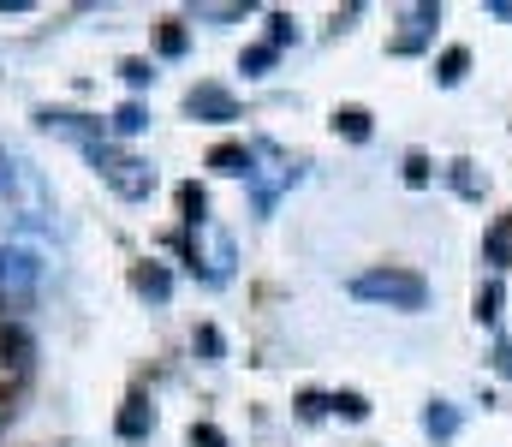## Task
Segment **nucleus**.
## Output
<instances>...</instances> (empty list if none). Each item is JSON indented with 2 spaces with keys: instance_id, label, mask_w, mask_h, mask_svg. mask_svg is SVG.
<instances>
[{
  "instance_id": "nucleus-1",
  "label": "nucleus",
  "mask_w": 512,
  "mask_h": 447,
  "mask_svg": "<svg viewBox=\"0 0 512 447\" xmlns=\"http://www.w3.org/2000/svg\"><path fill=\"white\" fill-rule=\"evenodd\" d=\"M352 298L387 304V310H423L429 304V281L411 275V269H364V275H352Z\"/></svg>"
},
{
  "instance_id": "nucleus-2",
  "label": "nucleus",
  "mask_w": 512,
  "mask_h": 447,
  "mask_svg": "<svg viewBox=\"0 0 512 447\" xmlns=\"http://www.w3.org/2000/svg\"><path fill=\"white\" fill-rule=\"evenodd\" d=\"M84 155L96 161V173H102V179H108L126 203H143V197L155 191V167H149V161H137V155H120L108 138H102V144H90Z\"/></svg>"
},
{
  "instance_id": "nucleus-3",
  "label": "nucleus",
  "mask_w": 512,
  "mask_h": 447,
  "mask_svg": "<svg viewBox=\"0 0 512 447\" xmlns=\"http://www.w3.org/2000/svg\"><path fill=\"white\" fill-rule=\"evenodd\" d=\"M245 179L256 185V215H268V209H274V197L298 179V167H292V161H280L274 149L262 144V149H251V173H245Z\"/></svg>"
},
{
  "instance_id": "nucleus-4",
  "label": "nucleus",
  "mask_w": 512,
  "mask_h": 447,
  "mask_svg": "<svg viewBox=\"0 0 512 447\" xmlns=\"http://www.w3.org/2000/svg\"><path fill=\"white\" fill-rule=\"evenodd\" d=\"M191 257L203 263V275H209V281H227V275H233V239H227L209 215H203V221H191Z\"/></svg>"
},
{
  "instance_id": "nucleus-5",
  "label": "nucleus",
  "mask_w": 512,
  "mask_h": 447,
  "mask_svg": "<svg viewBox=\"0 0 512 447\" xmlns=\"http://www.w3.org/2000/svg\"><path fill=\"white\" fill-rule=\"evenodd\" d=\"M36 275H42V263L30 251H6L0 245V298H30L36 293Z\"/></svg>"
},
{
  "instance_id": "nucleus-6",
  "label": "nucleus",
  "mask_w": 512,
  "mask_h": 447,
  "mask_svg": "<svg viewBox=\"0 0 512 447\" xmlns=\"http://www.w3.org/2000/svg\"><path fill=\"white\" fill-rule=\"evenodd\" d=\"M185 108H191L197 120H215V126H227V120H239V108H233V96H227L221 84H197V90L185 96Z\"/></svg>"
},
{
  "instance_id": "nucleus-7",
  "label": "nucleus",
  "mask_w": 512,
  "mask_h": 447,
  "mask_svg": "<svg viewBox=\"0 0 512 447\" xmlns=\"http://www.w3.org/2000/svg\"><path fill=\"white\" fill-rule=\"evenodd\" d=\"M30 376V340L24 334H0V388H18Z\"/></svg>"
},
{
  "instance_id": "nucleus-8",
  "label": "nucleus",
  "mask_w": 512,
  "mask_h": 447,
  "mask_svg": "<svg viewBox=\"0 0 512 447\" xmlns=\"http://www.w3.org/2000/svg\"><path fill=\"white\" fill-rule=\"evenodd\" d=\"M435 24H441V6H411V12H405V36H399L393 48H399V54H417Z\"/></svg>"
},
{
  "instance_id": "nucleus-9",
  "label": "nucleus",
  "mask_w": 512,
  "mask_h": 447,
  "mask_svg": "<svg viewBox=\"0 0 512 447\" xmlns=\"http://www.w3.org/2000/svg\"><path fill=\"white\" fill-rule=\"evenodd\" d=\"M423 430H429L435 442H453V436H459V412H453L447 400H435V406L423 412Z\"/></svg>"
},
{
  "instance_id": "nucleus-10",
  "label": "nucleus",
  "mask_w": 512,
  "mask_h": 447,
  "mask_svg": "<svg viewBox=\"0 0 512 447\" xmlns=\"http://www.w3.org/2000/svg\"><path fill=\"white\" fill-rule=\"evenodd\" d=\"M209 167H215V173H251V149H239V144H221L215 155H209Z\"/></svg>"
},
{
  "instance_id": "nucleus-11",
  "label": "nucleus",
  "mask_w": 512,
  "mask_h": 447,
  "mask_svg": "<svg viewBox=\"0 0 512 447\" xmlns=\"http://www.w3.org/2000/svg\"><path fill=\"white\" fill-rule=\"evenodd\" d=\"M149 430H155V412H149L143 400H131L126 418H120V436H131V442H137V436H149Z\"/></svg>"
},
{
  "instance_id": "nucleus-12",
  "label": "nucleus",
  "mask_w": 512,
  "mask_h": 447,
  "mask_svg": "<svg viewBox=\"0 0 512 447\" xmlns=\"http://www.w3.org/2000/svg\"><path fill=\"white\" fill-rule=\"evenodd\" d=\"M465 66H471V54H465V48H447V54H441V66H435V78H441V84H459V78H465Z\"/></svg>"
},
{
  "instance_id": "nucleus-13",
  "label": "nucleus",
  "mask_w": 512,
  "mask_h": 447,
  "mask_svg": "<svg viewBox=\"0 0 512 447\" xmlns=\"http://www.w3.org/2000/svg\"><path fill=\"white\" fill-rule=\"evenodd\" d=\"M334 126H340L346 138H358V144L370 138V114H364V108H346V114H334Z\"/></svg>"
},
{
  "instance_id": "nucleus-14",
  "label": "nucleus",
  "mask_w": 512,
  "mask_h": 447,
  "mask_svg": "<svg viewBox=\"0 0 512 447\" xmlns=\"http://www.w3.org/2000/svg\"><path fill=\"white\" fill-rule=\"evenodd\" d=\"M477 322H501V287H483L477 293Z\"/></svg>"
},
{
  "instance_id": "nucleus-15",
  "label": "nucleus",
  "mask_w": 512,
  "mask_h": 447,
  "mask_svg": "<svg viewBox=\"0 0 512 447\" xmlns=\"http://www.w3.org/2000/svg\"><path fill=\"white\" fill-rule=\"evenodd\" d=\"M143 126H149V114H143V108H120V114H114V132H120V138L143 132Z\"/></svg>"
},
{
  "instance_id": "nucleus-16",
  "label": "nucleus",
  "mask_w": 512,
  "mask_h": 447,
  "mask_svg": "<svg viewBox=\"0 0 512 447\" xmlns=\"http://www.w3.org/2000/svg\"><path fill=\"white\" fill-rule=\"evenodd\" d=\"M328 406H340V412H346L352 424H358V418H370V406H364V394H334Z\"/></svg>"
},
{
  "instance_id": "nucleus-17",
  "label": "nucleus",
  "mask_w": 512,
  "mask_h": 447,
  "mask_svg": "<svg viewBox=\"0 0 512 447\" xmlns=\"http://www.w3.org/2000/svg\"><path fill=\"white\" fill-rule=\"evenodd\" d=\"M137 293H149V298H167V275H161V269H143V275H137Z\"/></svg>"
},
{
  "instance_id": "nucleus-18",
  "label": "nucleus",
  "mask_w": 512,
  "mask_h": 447,
  "mask_svg": "<svg viewBox=\"0 0 512 447\" xmlns=\"http://www.w3.org/2000/svg\"><path fill=\"white\" fill-rule=\"evenodd\" d=\"M489 257H495V263H512V233H507V227H495V233H489Z\"/></svg>"
},
{
  "instance_id": "nucleus-19",
  "label": "nucleus",
  "mask_w": 512,
  "mask_h": 447,
  "mask_svg": "<svg viewBox=\"0 0 512 447\" xmlns=\"http://www.w3.org/2000/svg\"><path fill=\"white\" fill-rule=\"evenodd\" d=\"M268 24H274V36H268V48H274V54H280V48H286V42H292V18H286V12H280V18H268Z\"/></svg>"
},
{
  "instance_id": "nucleus-20",
  "label": "nucleus",
  "mask_w": 512,
  "mask_h": 447,
  "mask_svg": "<svg viewBox=\"0 0 512 447\" xmlns=\"http://www.w3.org/2000/svg\"><path fill=\"white\" fill-rule=\"evenodd\" d=\"M12 185H18V167H12L6 149H0V203H12Z\"/></svg>"
},
{
  "instance_id": "nucleus-21",
  "label": "nucleus",
  "mask_w": 512,
  "mask_h": 447,
  "mask_svg": "<svg viewBox=\"0 0 512 447\" xmlns=\"http://www.w3.org/2000/svg\"><path fill=\"white\" fill-rule=\"evenodd\" d=\"M268 66H274V48H268V42H262V48H251V54H245V72H268Z\"/></svg>"
},
{
  "instance_id": "nucleus-22",
  "label": "nucleus",
  "mask_w": 512,
  "mask_h": 447,
  "mask_svg": "<svg viewBox=\"0 0 512 447\" xmlns=\"http://www.w3.org/2000/svg\"><path fill=\"white\" fill-rule=\"evenodd\" d=\"M405 179H411V185H429V161H423V155H405Z\"/></svg>"
},
{
  "instance_id": "nucleus-23",
  "label": "nucleus",
  "mask_w": 512,
  "mask_h": 447,
  "mask_svg": "<svg viewBox=\"0 0 512 447\" xmlns=\"http://www.w3.org/2000/svg\"><path fill=\"white\" fill-rule=\"evenodd\" d=\"M453 185H459V191H465V197H477V191H483V185H477V173H471V167H465V161H459V167H453Z\"/></svg>"
},
{
  "instance_id": "nucleus-24",
  "label": "nucleus",
  "mask_w": 512,
  "mask_h": 447,
  "mask_svg": "<svg viewBox=\"0 0 512 447\" xmlns=\"http://www.w3.org/2000/svg\"><path fill=\"white\" fill-rule=\"evenodd\" d=\"M245 6H197V18H239Z\"/></svg>"
},
{
  "instance_id": "nucleus-25",
  "label": "nucleus",
  "mask_w": 512,
  "mask_h": 447,
  "mask_svg": "<svg viewBox=\"0 0 512 447\" xmlns=\"http://www.w3.org/2000/svg\"><path fill=\"white\" fill-rule=\"evenodd\" d=\"M298 406H304V418H322V412H328V400H322V394H304Z\"/></svg>"
},
{
  "instance_id": "nucleus-26",
  "label": "nucleus",
  "mask_w": 512,
  "mask_h": 447,
  "mask_svg": "<svg viewBox=\"0 0 512 447\" xmlns=\"http://www.w3.org/2000/svg\"><path fill=\"white\" fill-rule=\"evenodd\" d=\"M191 442H197V447H227V442H221V430H191Z\"/></svg>"
},
{
  "instance_id": "nucleus-27",
  "label": "nucleus",
  "mask_w": 512,
  "mask_h": 447,
  "mask_svg": "<svg viewBox=\"0 0 512 447\" xmlns=\"http://www.w3.org/2000/svg\"><path fill=\"white\" fill-rule=\"evenodd\" d=\"M489 12H495V18H512V0H489Z\"/></svg>"
}]
</instances>
